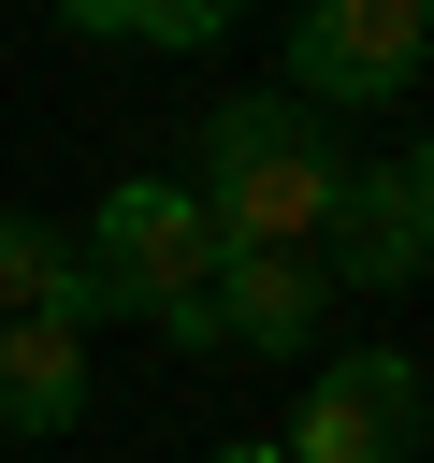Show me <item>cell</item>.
<instances>
[{
	"label": "cell",
	"instance_id": "obj_11",
	"mask_svg": "<svg viewBox=\"0 0 434 463\" xmlns=\"http://www.w3.org/2000/svg\"><path fill=\"white\" fill-rule=\"evenodd\" d=\"M405 203H420V232H434V145H405Z\"/></svg>",
	"mask_w": 434,
	"mask_h": 463
},
{
	"label": "cell",
	"instance_id": "obj_4",
	"mask_svg": "<svg viewBox=\"0 0 434 463\" xmlns=\"http://www.w3.org/2000/svg\"><path fill=\"white\" fill-rule=\"evenodd\" d=\"M420 434H434V376L405 347H333L275 449L289 463H420Z\"/></svg>",
	"mask_w": 434,
	"mask_h": 463
},
{
	"label": "cell",
	"instance_id": "obj_9",
	"mask_svg": "<svg viewBox=\"0 0 434 463\" xmlns=\"http://www.w3.org/2000/svg\"><path fill=\"white\" fill-rule=\"evenodd\" d=\"M72 43H145V58H217L231 43V0H58Z\"/></svg>",
	"mask_w": 434,
	"mask_h": 463
},
{
	"label": "cell",
	"instance_id": "obj_7",
	"mask_svg": "<svg viewBox=\"0 0 434 463\" xmlns=\"http://www.w3.org/2000/svg\"><path fill=\"white\" fill-rule=\"evenodd\" d=\"M72 420H87V333H58V318H0V434L43 449V434H72Z\"/></svg>",
	"mask_w": 434,
	"mask_h": 463
},
{
	"label": "cell",
	"instance_id": "obj_5",
	"mask_svg": "<svg viewBox=\"0 0 434 463\" xmlns=\"http://www.w3.org/2000/svg\"><path fill=\"white\" fill-rule=\"evenodd\" d=\"M318 260H275V246H217V275H203V333L231 347V362H318Z\"/></svg>",
	"mask_w": 434,
	"mask_h": 463
},
{
	"label": "cell",
	"instance_id": "obj_10",
	"mask_svg": "<svg viewBox=\"0 0 434 463\" xmlns=\"http://www.w3.org/2000/svg\"><path fill=\"white\" fill-rule=\"evenodd\" d=\"M203 463H289V449H275V434H217Z\"/></svg>",
	"mask_w": 434,
	"mask_h": 463
},
{
	"label": "cell",
	"instance_id": "obj_1",
	"mask_svg": "<svg viewBox=\"0 0 434 463\" xmlns=\"http://www.w3.org/2000/svg\"><path fill=\"white\" fill-rule=\"evenodd\" d=\"M174 188L203 203V232H217V246L318 260L333 203H347V145H333V116H304L289 87H231V101H203V116H188V174H174Z\"/></svg>",
	"mask_w": 434,
	"mask_h": 463
},
{
	"label": "cell",
	"instance_id": "obj_8",
	"mask_svg": "<svg viewBox=\"0 0 434 463\" xmlns=\"http://www.w3.org/2000/svg\"><path fill=\"white\" fill-rule=\"evenodd\" d=\"M0 318L87 333V246H72L58 217H29V203H0Z\"/></svg>",
	"mask_w": 434,
	"mask_h": 463
},
{
	"label": "cell",
	"instance_id": "obj_3",
	"mask_svg": "<svg viewBox=\"0 0 434 463\" xmlns=\"http://www.w3.org/2000/svg\"><path fill=\"white\" fill-rule=\"evenodd\" d=\"M434 72V0H304L275 29V87L304 116H376Z\"/></svg>",
	"mask_w": 434,
	"mask_h": 463
},
{
	"label": "cell",
	"instance_id": "obj_2",
	"mask_svg": "<svg viewBox=\"0 0 434 463\" xmlns=\"http://www.w3.org/2000/svg\"><path fill=\"white\" fill-rule=\"evenodd\" d=\"M72 246H87V333H101V318H174V304H203V275H217V232H203V203H188L174 174H116Z\"/></svg>",
	"mask_w": 434,
	"mask_h": 463
},
{
	"label": "cell",
	"instance_id": "obj_6",
	"mask_svg": "<svg viewBox=\"0 0 434 463\" xmlns=\"http://www.w3.org/2000/svg\"><path fill=\"white\" fill-rule=\"evenodd\" d=\"M405 275H434V232L405 203V159H347V203L318 232V289H405Z\"/></svg>",
	"mask_w": 434,
	"mask_h": 463
}]
</instances>
